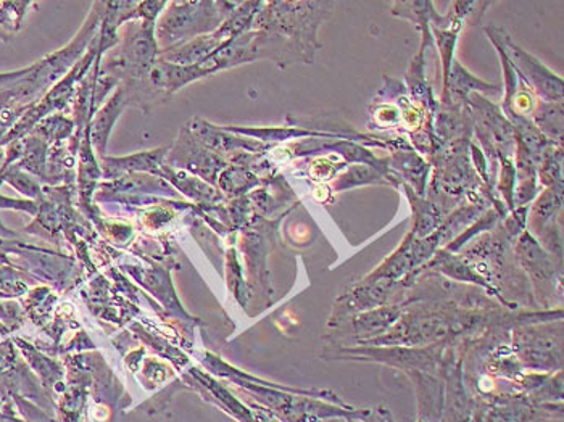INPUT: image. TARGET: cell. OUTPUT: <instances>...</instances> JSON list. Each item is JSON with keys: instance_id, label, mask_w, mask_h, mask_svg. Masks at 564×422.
<instances>
[{"instance_id": "cell-3", "label": "cell", "mask_w": 564, "mask_h": 422, "mask_svg": "<svg viewBox=\"0 0 564 422\" xmlns=\"http://www.w3.org/2000/svg\"><path fill=\"white\" fill-rule=\"evenodd\" d=\"M516 108L521 110V112H527L530 108V99L527 95H520L516 99Z\"/></svg>"}, {"instance_id": "cell-5", "label": "cell", "mask_w": 564, "mask_h": 422, "mask_svg": "<svg viewBox=\"0 0 564 422\" xmlns=\"http://www.w3.org/2000/svg\"><path fill=\"white\" fill-rule=\"evenodd\" d=\"M26 73H29V69H23V72L18 73H10V75H0V85H3V82L12 81V79L18 78V76L26 75Z\"/></svg>"}, {"instance_id": "cell-2", "label": "cell", "mask_w": 564, "mask_h": 422, "mask_svg": "<svg viewBox=\"0 0 564 422\" xmlns=\"http://www.w3.org/2000/svg\"><path fill=\"white\" fill-rule=\"evenodd\" d=\"M403 123L408 128L416 129L423 123V115L420 110L408 108L407 112H403Z\"/></svg>"}, {"instance_id": "cell-4", "label": "cell", "mask_w": 564, "mask_h": 422, "mask_svg": "<svg viewBox=\"0 0 564 422\" xmlns=\"http://www.w3.org/2000/svg\"><path fill=\"white\" fill-rule=\"evenodd\" d=\"M328 195H330V191H328V188H324V186L315 189V199H317L318 202L326 201Z\"/></svg>"}, {"instance_id": "cell-1", "label": "cell", "mask_w": 564, "mask_h": 422, "mask_svg": "<svg viewBox=\"0 0 564 422\" xmlns=\"http://www.w3.org/2000/svg\"><path fill=\"white\" fill-rule=\"evenodd\" d=\"M336 165L333 163V158H320L313 163L310 172L317 181H328L333 176Z\"/></svg>"}]
</instances>
